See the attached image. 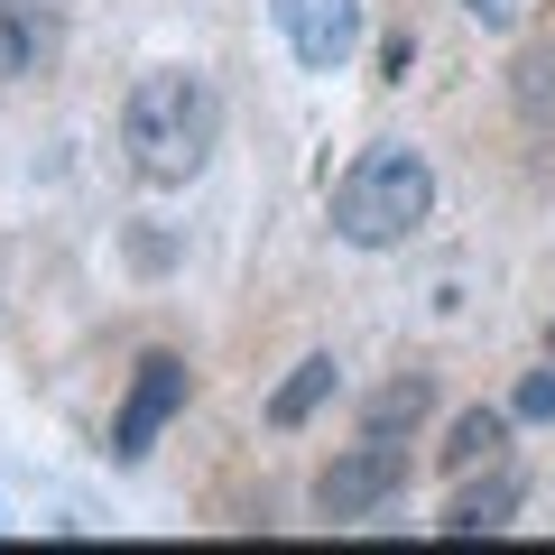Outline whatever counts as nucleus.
Instances as JSON below:
<instances>
[{"label": "nucleus", "mask_w": 555, "mask_h": 555, "mask_svg": "<svg viewBox=\"0 0 555 555\" xmlns=\"http://www.w3.org/2000/svg\"><path fill=\"white\" fill-rule=\"evenodd\" d=\"M546 352H555V324H546Z\"/></svg>", "instance_id": "13"}, {"label": "nucleus", "mask_w": 555, "mask_h": 555, "mask_svg": "<svg viewBox=\"0 0 555 555\" xmlns=\"http://www.w3.org/2000/svg\"><path fill=\"white\" fill-rule=\"evenodd\" d=\"M185 408V361L177 352H149L139 361V379H130V398H120V416H112V463H139L149 444L167 436V416Z\"/></svg>", "instance_id": "5"}, {"label": "nucleus", "mask_w": 555, "mask_h": 555, "mask_svg": "<svg viewBox=\"0 0 555 555\" xmlns=\"http://www.w3.org/2000/svg\"><path fill=\"white\" fill-rule=\"evenodd\" d=\"M214 139H222V102L195 65H158L120 102V149H130V167L149 185H195L204 158H214Z\"/></svg>", "instance_id": "1"}, {"label": "nucleus", "mask_w": 555, "mask_h": 555, "mask_svg": "<svg viewBox=\"0 0 555 555\" xmlns=\"http://www.w3.org/2000/svg\"><path fill=\"white\" fill-rule=\"evenodd\" d=\"M500 436H509V408H463V416H454V436H444V473L500 463Z\"/></svg>", "instance_id": "9"}, {"label": "nucleus", "mask_w": 555, "mask_h": 555, "mask_svg": "<svg viewBox=\"0 0 555 555\" xmlns=\"http://www.w3.org/2000/svg\"><path fill=\"white\" fill-rule=\"evenodd\" d=\"M426 214H436V167L416 158V149H398V139L361 149V158L343 167V185H334V232L352 241V250H389V241H408Z\"/></svg>", "instance_id": "2"}, {"label": "nucleus", "mask_w": 555, "mask_h": 555, "mask_svg": "<svg viewBox=\"0 0 555 555\" xmlns=\"http://www.w3.org/2000/svg\"><path fill=\"white\" fill-rule=\"evenodd\" d=\"M56 47L38 0H0V75H38V56Z\"/></svg>", "instance_id": "8"}, {"label": "nucleus", "mask_w": 555, "mask_h": 555, "mask_svg": "<svg viewBox=\"0 0 555 555\" xmlns=\"http://www.w3.org/2000/svg\"><path fill=\"white\" fill-rule=\"evenodd\" d=\"M334 352H306L297 361V371H287V379H278V398H269V426H278V436H287V426H306V416H315L324 408V398H334Z\"/></svg>", "instance_id": "7"}, {"label": "nucleus", "mask_w": 555, "mask_h": 555, "mask_svg": "<svg viewBox=\"0 0 555 555\" xmlns=\"http://www.w3.org/2000/svg\"><path fill=\"white\" fill-rule=\"evenodd\" d=\"M426 408H436V379H389V389L371 398V426H361V436H398V426H416Z\"/></svg>", "instance_id": "10"}, {"label": "nucleus", "mask_w": 555, "mask_h": 555, "mask_svg": "<svg viewBox=\"0 0 555 555\" xmlns=\"http://www.w3.org/2000/svg\"><path fill=\"white\" fill-rule=\"evenodd\" d=\"M509 416H528V426H546V416H555V361H546V371H528V379H518Z\"/></svg>", "instance_id": "11"}, {"label": "nucleus", "mask_w": 555, "mask_h": 555, "mask_svg": "<svg viewBox=\"0 0 555 555\" xmlns=\"http://www.w3.org/2000/svg\"><path fill=\"white\" fill-rule=\"evenodd\" d=\"M398 491H408V444H398V436H361L352 454H334L315 473V509L334 518V528L371 518L379 500H398Z\"/></svg>", "instance_id": "3"}, {"label": "nucleus", "mask_w": 555, "mask_h": 555, "mask_svg": "<svg viewBox=\"0 0 555 555\" xmlns=\"http://www.w3.org/2000/svg\"><path fill=\"white\" fill-rule=\"evenodd\" d=\"M463 20L473 28H518V0H463Z\"/></svg>", "instance_id": "12"}, {"label": "nucleus", "mask_w": 555, "mask_h": 555, "mask_svg": "<svg viewBox=\"0 0 555 555\" xmlns=\"http://www.w3.org/2000/svg\"><path fill=\"white\" fill-rule=\"evenodd\" d=\"M509 509H518V473H491V481H473V491H454V509L436 518L444 537H491V528H509Z\"/></svg>", "instance_id": "6"}, {"label": "nucleus", "mask_w": 555, "mask_h": 555, "mask_svg": "<svg viewBox=\"0 0 555 555\" xmlns=\"http://www.w3.org/2000/svg\"><path fill=\"white\" fill-rule=\"evenodd\" d=\"M269 20L306 75H343L361 47V0H269Z\"/></svg>", "instance_id": "4"}]
</instances>
